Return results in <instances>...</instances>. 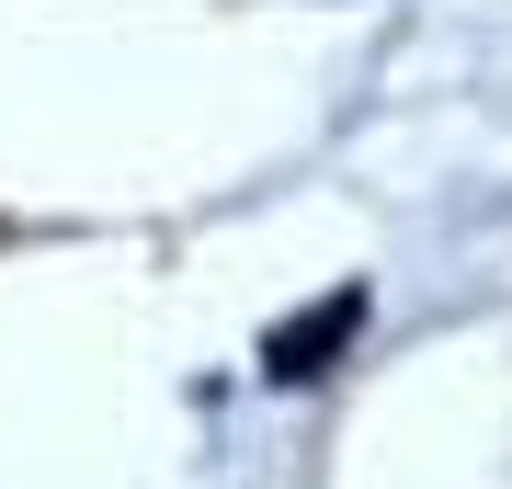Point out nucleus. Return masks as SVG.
Masks as SVG:
<instances>
[{"mask_svg":"<svg viewBox=\"0 0 512 489\" xmlns=\"http://www.w3.org/2000/svg\"><path fill=\"white\" fill-rule=\"evenodd\" d=\"M353 330H365V285H330L319 308H296V319H274V330H262V376H274V387L330 376V364L353 353Z\"/></svg>","mask_w":512,"mask_h":489,"instance_id":"f257e3e1","label":"nucleus"}]
</instances>
